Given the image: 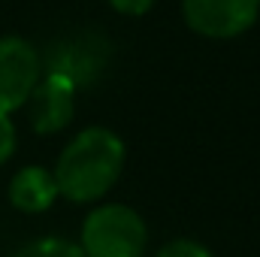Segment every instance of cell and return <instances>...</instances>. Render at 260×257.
I'll list each match as a JSON object with an SVG mask.
<instances>
[{"label": "cell", "mask_w": 260, "mask_h": 257, "mask_svg": "<svg viewBox=\"0 0 260 257\" xmlns=\"http://www.w3.org/2000/svg\"><path fill=\"white\" fill-rule=\"evenodd\" d=\"M124 160H127V145L115 130L100 124L79 130L64 145L52 170L58 197L76 206L100 203L121 179Z\"/></svg>", "instance_id": "cell-1"}, {"label": "cell", "mask_w": 260, "mask_h": 257, "mask_svg": "<svg viewBox=\"0 0 260 257\" xmlns=\"http://www.w3.org/2000/svg\"><path fill=\"white\" fill-rule=\"evenodd\" d=\"M145 245L148 227L124 203H97L82 221L79 248L85 257H142Z\"/></svg>", "instance_id": "cell-2"}, {"label": "cell", "mask_w": 260, "mask_h": 257, "mask_svg": "<svg viewBox=\"0 0 260 257\" xmlns=\"http://www.w3.org/2000/svg\"><path fill=\"white\" fill-rule=\"evenodd\" d=\"M109 58H112L109 40L103 34L82 30L76 37H64V40L52 43L46 58H40V67H43V73H58V76L70 79L79 91V88L97 85V79L109 67Z\"/></svg>", "instance_id": "cell-3"}, {"label": "cell", "mask_w": 260, "mask_h": 257, "mask_svg": "<svg viewBox=\"0 0 260 257\" xmlns=\"http://www.w3.org/2000/svg\"><path fill=\"white\" fill-rule=\"evenodd\" d=\"M40 76L43 67L34 43L18 34H3L0 37V115H12L24 109Z\"/></svg>", "instance_id": "cell-4"}, {"label": "cell", "mask_w": 260, "mask_h": 257, "mask_svg": "<svg viewBox=\"0 0 260 257\" xmlns=\"http://www.w3.org/2000/svg\"><path fill=\"white\" fill-rule=\"evenodd\" d=\"M257 15V0H182L185 24L206 40H236L254 27Z\"/></svg>", "instance_id": "cell-5"}, {"label": "cell", "mask_w": 260, "mask_h": 257, "mask_svg": "<svg viewBox=\"0 0 260 257\" xmlns=\"http://www.w3.org/2000/svg\"><path fill=\"white\" fill-rule=\"evenodd\" d=\"M76 85L58 76V73H43L34 94L27 97V121L37 136H52L73 121L76 115Z\"/></svg>", "instance_id": "cell-6"}, {"label": "cell", "mask_w": 260, "mask_h": 257, "mask_svg": "<svg viewBox=\"0 0 260 257\" xmlns=\"http://www.w3.org/2000/svg\"><path fill=\"white\" fill-rule=\"evenodd\" d=\"M58 200V185H55V176L52 170L46 167H21L12 182H9V203L12 209L24 212V215H40V212H49Z\"/></svg>", "instance_id": "cell-7"}, {"label": "cell", "mask_w": 260, "mask_h": 257, "mask_svg": "<svg viewBox=\"0 0 260 257\" xmlns=\"http://www.w3.org/2000/svg\"><path fill=\"white\" fill-rule=\"evenodd\" d=\"M12 257H85L79 242L64 239V236H40L27 245H21Z\"/></svg>", "instance_id": "cell-8"}, {"label": "cell", "mask_w": 260, "mask_h": 257, "mask_svg": "<svg viewBox=\"0 0 260 257\" xmlns=\"http://www.w3.org/2000/svg\"><path fill=\"white\" fill-rule=\"evenodd\" d=\"M157 257H215L203 242L197 239H188V236H179V239H170L160 245Z\"/></svg>", "instance_id": "cell-9"}, {"label": "cell", "mask_w": 260, "mask_h": 257, "mask_svg": "<svg viewBox=\"0 0 260 257\" xmlns=\"http://www.w3.org/2000/svg\"><path fill=\"white\" fill-rule=\"evenodd\" d=\"M15 148H18L15 121H12V115H0V167L15 154Z\"/></svg>", "instance_id": "cell-10"}, {"label": "cell", "mask_w": 260, "mask_h": 257, "mask_svg": "<svg viewBox=\"0 0 260 257\" xmlns=\"http://www.w3.org/2000/svg\"><path fill=\"white\" fill-rule=\"evenodd\" d=\"M106 3L121 15H145L154 6V0H106Z\"/></svg>", "instance_id": "cell-11"}, {"label": "cell", "mask_w": 260, "mask_h": 257, "mask_svg": "<svg viewBox=\"0 0 260 257\" xmlns=\"http://www.w3.org/2000/svg\"><path fill=\"white\" fill-rule=\"evenodd\" d=\"M257 3H260V0H257Z\"/></svg>", "instance_id": "cell-12"}]
</instances>
